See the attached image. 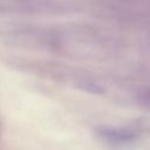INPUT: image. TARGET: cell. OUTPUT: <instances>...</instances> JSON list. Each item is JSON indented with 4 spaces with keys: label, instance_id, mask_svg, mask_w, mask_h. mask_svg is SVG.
Masks as SVG:
<instances>
[{
    "label": "cell",
    "instance_id": "1",
    "mask_svg": "<svg viewBox=\"0 0 150 150\" xmlns=\"http://www.w3.org/2000/svg\"><path fill=\"white\" fill-rule=\"evenodd\" d=\"M100 134L102 135L103 138L110 141V142H118V143H123V142H129L132 139V135L123 131V130H114V129H101Z\"/></svg>",
    "mask_w": 150,
    "mask_h": 150
}]
</instances>
